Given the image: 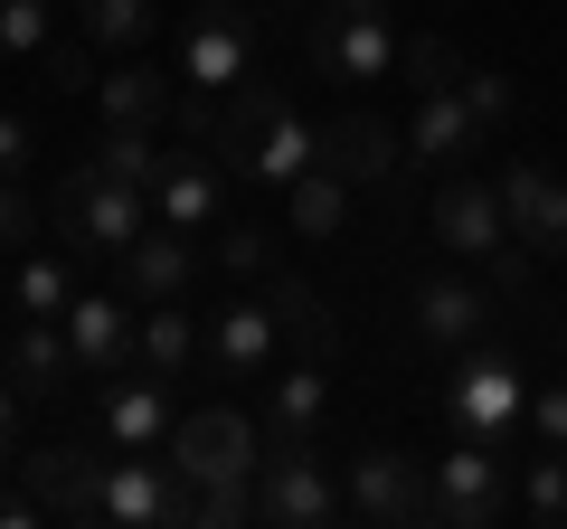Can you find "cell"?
I'll list each match as a JSON object with an SVG mask.
<instances>
[{"instance_id":"32","label":"cell","mask_w":567,"mask_h":529,"mask_svg":"<svg viewBox=\"0 0 567 529\" xmlns=\"http://www.w3.org/2000/svg\"><path fill=\"white\" fill-rule=\"evenodd\" d=\"M520 510H529L539 529H567V445H548L539 464L520 473Z\"/></svg>"},{"instance_id":"34","label":"cell","mask_w":567,"mask_h":529,"mask_svg":"<svg viewBox=\"0 0 567 529\" xmlns=\"http://www.w3.org/2000/svg\"><path fill=\"white\" fill-rule=\"evenodd\" d=\"M398 76L416 85V95H435V85L464 76V48H454V39H398Z\"/></svg>"},{"instance_id":"29","label":"cell","mask_w":567,"mask_h":529,"mask_svg":"<svg viewBox=\"0 0 567 529\" xmlns=\"http://www.w3.org/2000/svg\"><path fill=\"white\" fill-rule=\"evenodd\" d=\"M85 48H114V58H142V39L162 29V0H85L76 10Z\"/></svg>"},{"instance_id":"19","label":"cell","mask_w":567,"mask_h":529,"mask_svg":"<svg viewBox=\"0 0 567 529\" xmlns=\"http://www.w3.org/2000/svg\"><path fill=\"white\" fill-rule=\"evenodd\" d=\"M66 350H76V378H114L133 360V303L123 293H76L66 303Z\"/></svg>"},{"instance_id":"9","label":"cell","mask_w":567,"mask_h":529,"mask_svg":"<svg viewBox=\"0 0 567 529\" xmlns=\"http://www.w3.org/2000/svg\"><path fill=\"white\" fill-rule=\"evenodd\" d=\"M398 162H406V143L388 133L379 114H360V104L312 123V170H331V180H350V189H379Z\"/></svg>"},{"instance_id":"33","label":"cell","mask_w":567,"mask_h":529,"mask_svg":"<svg viewBox=\"0 0 567 529\" xmlns=\"http://www.w3.org/2000/svg\"><path fill=\"white\" fill-rule=\"evenodd\" d=\"M237 520H256V483H189L181 529H237Z\"/></svg>"},{"instance_id":"17","label":"cell","mask_w":567,"mask_h":529,"mask_svg":"<svg viewBox=\"0 0 567 529\" xmlns=\"http://www.w3.org/2000/svg\"><path fill=\"white\" fill-rule=\"evenodd\" d=\"M95 426H104V445L114 454H142V445H162L171 435V378H152V369H133V378H104V397H95Z\"/></svg>"},{"instance_id":"43","label":"cell","mask_w":567,"mask_h":529,"mask_svg":"<svg viewBox=\"0 0 567 529\" xmlns=\"http://www.w3.org/2000/svg\"><path fill=\"white\" fill-rule=\"evenodd\" d=\"M10 445H20V387L0 378V473H10Z\"/></svg>"},{"instance_id":"45","label":"cell","mask_w":567,"mask_h":529,"mask_svg":"<svg viewBox=\"0 0 567 529\" xmlns=\"http://www.w3.org/2000/svg\"><path fill=\"white\" fill-rule=\"evenodd\" d=\"M0 341H10V331H0Z\"/></svg>"},{"instance_id":"22","label":"cell","mask_w":567,"mask_h":529,"mask_svg":"<svg viewBox=\"0 0 567 529\" xmlns=\"http://www.w3.org/2000/svg\"><path fill=\"white\" fill-rule=\"evenodd\" d=\"M171 104H181V76H162V66H142V58H123L114 76H95L104 123H171Z\"/></svg>"},{"instance_id":"36","label":"cell","mask_w":567,"mask_h":529,"mask_svg":"<svg viewBox=\"0 0 567 529\" xmlns=\"http://www.w3.org/2000/svg\"><path fill=\"white\" fill-rule=\"evenodd\" d=\"M454 95L473 104V123H483V133H502L511 104H520V95H511V76H492V66H464V76H454Z\"/></svg>"},{"instance_id":"7","label":"cell","mask_w":567,"mask_h":529,"mask_svg":"<svg viewBox=\"0 0 567 529\" xmlns=\"http://www.w3.org/2000/svg\"><path fill=\"white\" fill-rule=\"evenodd\" d=\"M237 76H256V20H246V10H227V0L189 10V20H181V85L227 95Z\"/></svg>"},{"instance_id":"2","label":"cell","mask_w":567,"mask_h":529,"mask_svg":"<svg viewBox=\"0 0 567 529\" xmlns=\"http://www.w3.org/2000/svg\"><path fill=\"white\" fill-rule=\"evenodd\" d=\"M341 501H350V520H379V529H435V473L398 445H369V454H350Z\"/></svg>"},{"instance_id":"4","label":"cell","mask_w":567,"mask_h":529,"mask_svg":"<svg viewBox=\"0 0 567 529\" xmlns=\"http://www.w3.org/2000/svg\"><path fill=\"white\" fill-rule=\"evenodd\" d=\"M142 227H152V189L95 180V170H76V180L58 189V237H66V256H123Z\"/></svg>"},{"instance_id":"37","label":"cell","mask_w":567,"mask_h":529,"mask_svg":"<svg viewBox=\"0 0 567 529\" xmlns=\"http://www.w3.org/2000/svg\"><path fill=\"white\" fill-rule=\"evenodd\" d=\"M483 284H492V303H520V293L539 284V264H529V246H520V237H502V246L483 256Z\"/></svg>"},{"instance_id":"27","label":"cell","mask_w":567,"mask_h":529,"mask_svg":"<svg viewBox=\"0 0 567 529\" xmlns=\"http://www.w3.org/2000/svg\"><path fill=\"white\" fill-rule=\"evenodd\" d=\"M265 303H275V322L293 331V341H303V360H331V350H341V331H331L322 293H312L303 274H275V264H265Z\"/></svg>"},{"instance_id":"28","label":"cell","mask_w":567,"mask_h":529,"mask_svg":"<svg viewBox=\"0 0 567 529\" xmlns=\"http://www.w3.org/2000/svg\"><path fill=\"white\" fill-rule=\"evenodd\" d=\"M303 170H312V123L293 114V104H284V114L256 133V152H246V180L284 189V180H303Z\"/></svg>"},{"instance_id":"11","label":"cell","mask_w":567,"mask_h":529,"mask_svg":"<svg viewBox=\"0 0 567 529\" xmlns=\"http://www.w3.org/2000/svg\"><path fill=\"white\" fill-rule=\"evenodd\" d=\"M181 510H189V483L171 473V454L152 464V445H142V454H123V464H104V520H123V529H181Z\"/></svg>"},{"instance_id":"40","label":"cell","mask_w":567,"mask_h":529,"mask_svg":"<svg viewBox=\"0 0 567 529\" xmlns=\"http://www.w3.org/2000/svg\"><path fill=\"white\" fill-rule=\"evenodd\" d=\"M29 162H39V123L0 114V180H29Z\"/></svg>"},{"instance_id":"5","label":"cell","mask_w":567,"mask_h":529,"mask_svg":"<svg viewBox=\"0 0 567 529\" xmlns=\"http://www.w3.org/2000/svg\"><path fill=\"white\" fill-rule=\"evenodd\" d=\"M425 473H435V520H445V529H492V520H511V464L492 454V435H454Z\"/></svg>"},{"instance_id":"18","label":"cell","mask_w":567,"mask_h":529,"mask_svg":"<svg viewBox=\"0 0 567 529\" xmlns=\"http://www.w3.org/2000/svg\"><path fill=\"white\" fill-rule=\"evenodd\" d=\"M275 341H284V322H275L265 293H237V303L208 322V360H218V378H237V387H256L265 369H275Z\"/></svg>"},{"instance_id":"6","label":"cell","mask_w":567,"mask_h":529,"mask_svg":"<svg viewBox=\"0 0 567 529\" xmlns=\"http://www.w3.org/2000/svg\"><path fill=\"white\" fill-rule=\"evenodd\" d=\"M162 454H171V473H181V483H256V464H265L256 426H246L237 407H199V416H171Z\"/></svg>"},{"instance_id":"30","label":"cell","mask_w":567,"mask_h":529,"mask_svg":"<svg viewBox=\"0 0 567 529\" xmlns=\"http://www.w3.org/2000/svg\"><path fill=\"white\" fill-rule=\"evenodd\" d=\"M284 218H293V237H341L350 227V180H331V170L284 180Z\"/></svg>"},{"instance_id":"41","label":"cell","mask_w":567,"mask_h":529,"mask_svg":"<svg viewBox=\"0 0 567 529\" xmlns=\"http://www.w3.org/2000/svg\"><path fill=\"white\" fill-rule=\"evenodd\" d=\"M529 426H539V445H567V387H539L529 397Z\"/></svg>"},{"instance_id":"20","label":"cell","mask_w":567,"mask_h":529,"mask_svg":"<svg viewBox=\"0 0 567 529\" xmlns=\"http://www.w3.org/2000/svg\"><path fill=\"white\" fill-rule=\"evenodd\" d=\"M492 322V284H464V274H435L416 284V341L425 350H473Z\"/></svg>"},{"instance_id":"42","label":"cell","mask_w":567,"mask_h":529,"mask_svg":"<svg viewBox=\"0 0 567 529\" xmlns=\"http://www.w3.org/2000/svg\"><path fill=\"white\" fill-rule=\"evenodd\" d=\"M29 227H39V208L20 199V180H0V246H20Z\"/></svg>"},{"instance_id":"13","label":"cell","mask_w":567,"mask_h":529,"mask_svg":"<svg viewBox=\"0 0 567 529\" xmlns=\"http://www.w3.org/2000/svg\"><path fill=\"white\" fill-rule=\"evenodd\" d=\"M406 162H425V170H473L483 162V123H473V104L454 95V85H435V95H416V114H406Z\"/></svg>"},{"instance_id":"1","label":"cell","mask_w":567,"mask_h":529,"mask_svg":"<svg viewBox=\"0 0 567 529\" xmlns=\"http://www.w3.org/2000/svg\"><path fill=\"white\" fill-rule=\"evenodd\" d=\"M312 66L331 85L398 76V20H388V0H322L312 10Z\"/></svg>"},{"instance_id":"16","label":"cell","mask_w":567,"mask_h":529,"mask_svg":"<svg viewBox=\"0 0 567 529\" xmlns=\"http://www.w3.org/2000/svg\"><path fill=\"white\" fill-rule=\"evenodd\" d=\"M425 218H435V246H454V256H473V264H483L492 246L511 237L502 189H492V180H473V170H445V189H435V208H425Z\"/></svg>"},{"instance_id":"24","label":"cell","mask_w":567,"mask_h":529,"mask_svg":"<svg viewBox=\"0 0 567 529\" xmlns=\"http://www.w3.org/2000/svg\"><path fill=\"white\" fill-rule=\"evenodd\" d=\"M275 114H284V85H275V76H237V85H227V114H218V143H208V152L246 170V152H256V133H265Z\"/></svg>"},{"instance_id":"38","label":"cell","mask_w":567,"mask_h":529,"mask_svg":"<svg viewBox=\"0 0 567 529\" xmlns=\"http://www.w3.org/2000/svg\"><path fill=\"white\" fill-rule=\"evenodd\" d=\"M218 264H227V274H265V264H275L265 227L256 218H218Z\"/></svg>"},{"instance_id":"25","label":"cell","mask_w":567,"mask_h":529,"mask_svg":"<svg viewBox=\"0 0 567 529\" xmlns=\"http://www.w3.org/2000/svg\"><path fill=\"white\" fill-rule=\"evenodd\" d=\"M95 180H123V189H152V170H162V143H152V123H104L95 143H85V162Z\"/></svg>"},{"instance_id":"31","label":"cell","mask_w":567,"mask_h":529,"mask_svg":"<svg viewBox=\"0 0 567 529\" xmlns=\"http://www.w3.org/2000/svg\"><path fill=\"white\" fill-rule=\"evenodd\" d=\"M10 303H20V322H66V303H76V264H66V256H29L20 284H10Z\"/></svg>"},{"instance_id":"23","label":"cell","mask_w":567,"mask_h":529,"mask_svg":"<svg viewBox=\"0 0 567 529\" xmlns=\"http://www.w3.org/2000/svg\"><path fill=\"white\" fill-rule=\"evenodd\" d=\"M322 407H331V378H322V360L284 369V387L265 397V435H275V445H312V435H322Z\"/></svg>"},{"instance_id":"35","label":"cell","mask_w":567,"mask_h":529,"mask_svg":"<svg viewBox=\"0 0 567 529\" xmlns=\"http://www.w3.org/2000/svg\"><path fill=\"white\" fill-rule=\"evenodd\" d=\"M58 39V10L48 0H0V58H39Z\"/></svg>"},{"instance_id":"39","label":"cell","mask_w":567,"mask_h":529,"mask_svg":"<svg viewBox=\"0 0 567 529\" xmlns=\"http://www.w3.org/2000/svg\"><path fill=\"white\" fill-rule=\"evenodd\" d=\"M39 66H48V85H58V95H95V66H85V48H76V39H48V48H39Z\"/></svg>"},{"instance_id":"3","label":"cell","mask_w":567,"mask_h":529,"mask_svg":"<svg viewBox=\"0 0 567 529\" xmlns=\"http://www.w3.org/2000/svg\"><path fill=\"white\" fill-rule=\"evenodd\" d=\"M256 520L265 529H331V520H350V501H341V483H331L322 445H275L256 464Z\"/></svg>"},{"instance_id":"14","label":"cell","mask_w":567,"mask_h":529,"mask_svg":"<svg viewBox=\"0 0 567 529\" xmlns=\"http://www.w3.org/2000/svg\"><path fill=\"white\" fill-rule=\"evenodd\" d=\"M20 483L39 491L48 520H104V454L95 445H39L20 464Z\"/></svg>"},{"instance_id":"12","label":"cell","mask_w":567,"mask_h":529,"mask_svg":"<svg viewBox=\"0 0 567 529\" xmlns=\"http://www.w3.org/2000/svg\"><path fill=\"white\" fill-rule=\"evenodd\" d=\"M152 218H162V227H189V237L227 218V170L208 162V143L162 152V170H152Z\"/></svg>"},{"instance_id":"44","label":"cell","mask_w":567,"mask_h":529,"mask_svg":"<svg viewBox=\"0 0 567 529\" xmlns=\"http://www.w3.org/2000/svg\"><path fill=\"white\" fill-rule=\"evenodd\" d=\"M275 10H322V0H275Z\"/></svg>"},{"instance_id":"46","label":"cell","mask_w":567,"mask_h":529,"mask_svg":"<svg viewBox=\"0 0 567 529\" xmlns=\"http://www.w3.org/2000/svg\"><path fill=\"white\" fill-rule=\"evenodd\" d=\"M558 341H567V331H558Z\"/></svg>"},{"instance_id":"15","label":"cell","mask_w":567,"mask_h":529,"mask_svg":"<svg viewBox=\"0 0 567 529\" xmlns=\"http://www.w3.org/2000/svg\"><path fill=\"white\" fill-rule=\"evenodd\" d=\"M189 274H199V237H189V227H142L133 246H123V303H181L189 293Z\"/></svg>"},{"instance_id":"8","label":"cell","mask_w":567,"mask_h":529,"mask_svg":"<svg viewBox=\"0 0 567 529\" xmlns=\"http://www.w3.org/2000/svg\"><path fill=\"white\" fill-rule=\"evenodd\" d=\"M520 416H529L520 369H511L502 350H473V360L454 369V387H445V426L454 435H511Z\"/></svg>"},{"instance_id":"21","label":"cell","mask_w":567,"mask_h":529,"mask_svg":"<svg viewBox=\"0 0 567 529\" xmlns=\"http://www.w3.org/2000/svg\"><path fill=\"white\" fill-rule=\"evenodd\" d=\"M0 378L20 387V397H58L76 378V350H66V322H20L0 341Z\"/></svg>"},{"instance_id":"10","label":"cell","mask_w":567,"mask_h":529,"mask_svg":"<svg viewBox=\"0 0 567 529\" xmlns=\"http://www.w3.org/2000/svg\"><path fill=\"white\" fill-rule=\"evenodd\" d=\"M492 189H502V218L529 256H567V180L548 162H502Z\"/></svg>"},{"instance_id":"26","label":"cell","mask_w":567,"mask_h":529,"mask_svg":"<svg viewBox=\"0 0 567 529\" xmlns=\"http://www.w3.org/2000/svg\"><path fill=\"white\" fill-rule=\"evenodd\" d=\"M133 350H142V369H152V378H189V360H199V322H189L181 303H142Z\"/></svg>"}]
</instances>
